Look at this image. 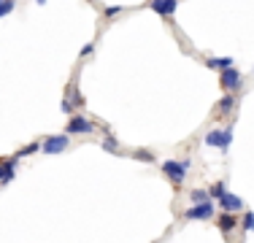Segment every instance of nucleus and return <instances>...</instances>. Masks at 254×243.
<instances>
[{"mask_svg": "<svg viewBox=\"0 0 254 243\" xmlns=\"http://www.w3.org/2000/svg\"><path fill=\"white\" fill-rule=\"evenodd\" d=\"M190 165H192V162L187 160V157H184V160H165V162H162V173L171 179L173 186H181V184H184V179H187Z\"/></svg>", "mask_w": 254, "mask_h": 243, "instance_id": "1", "label": "nucleus"}, {"mask_svg": "<svg viewBox=\"0 0 254 243\" xmlns=\"http://www.w3.org/2000/svg\"><path fill=\"white\" fill-rule=\"evenodd\" d=\"M68 146H70L68 132H65V135H49L44 143H41V151H44V154H63Z\"/></svg>", "mask_w": 254, "mask_h": 243, "instance_id": "2", "label": "nucleus"}, {"mask_svg": "<svg viewBox=\"0 0 254 243\" xmlns=\"http://www.w3.org/2000/svg\"><path fill=\"white\" fill-rule=\"evenodd\" d=\"M68 135H92L95 132V124L89 122L87 117H70L68 119V127H65Z\"/></svg>", "mask_w": 254, "mask_h": 243, "instance_id": "3", "label": "nucleus"}, {"mask_svg": "<svg viewBox=\"0 0 254 243\" xmlns=\"http://www.w3.org/2000/svg\"><path fill=\"white\" fill-rule=\"evenodd\" d=\"M241 81H244V78H241V73L235 70L233 65L219 73V84H222V89H225V92H238V89H241Z\"/></svg>", "mask_w": 254, "mask_h": 243, "instance_id": "4", "label": "nucleus"}, {"mask_svg": "<svg viewBox=\"0 0 254 243\" xmlns=\"http://www.w3.org/2000/svg\"><path fill=\"white\" fill-rule=\"evenodd\" d=\"M205 143L208 146H216V149H222V151H227L230 149V143H233V130H211L208 135H205Z\"/></svg>", "mask_w": 254, "mask_h": 243, "instance_id": "5", "label": "nucleus"}, {"mask_svg": "<svg viewBox=\"0 0 254 243\" xmlns=\"http://www.w3.org/2000/svg\"><path fill=\"white\" fill-rule=\"evenodd\" d=\"M214 200H205V203H192V208L187 211V219H214Z\"/></svg>", "mask_w": 254, "mask_h": 243, "instance_id": "6", "label": "nucleus"}, {"mask_svg": "<svg viewBox=\"0 0 254 243\" xmlns=\"http://www.w3.org/2000/svg\"><path fill=\"white\" fill-rule=\"evenodd\" d=\"M16 165H19V157H8V160L0 162V184H11L16 176Z\"/></svg>", "mask_w": 254, "mask_h": 243, "instance_id": "7", "label": "nucleus"}, {"mask_svg": "<svg viewBox=\"0 0 254 243\" xmlns=\"http://www.w3.org/2000/svg\"><path fill=\"white\" fill-rule=\"evenodd\" d=\"M216 227H219L222 235H230L235 227H238V219H235L233 211H222V214L216 216Z\"/></svg>", "mask_w": 254, "mask_h": 243, "instance_id": "8", "label": "nucleus"}, {"mask_svg": "<svg viewBox=\"0 0 254 243\" xmlns=\"http://www.w3.org/2000/svg\"><path fill=\"white\" fill-rule=\"evenodd\" d=\"M216 203H219V208H222V211H233V214L244 211V200H241L238 194H230V192H225L219 200H216Z\"/></svg>", "mask_w": 254, "mask_h": 243, "instance_id": "9", "label": "nucleus"}, {"mask_svg": "<svg viewBox=\"0 0 254 243\" xmlns=\"http://www.w3.org/2000/svg\"><path fill=\"white\" fill-rule=\"evenodd\" d=\"M176 5H179V0H152L149 8H152L154 14H160V16H173L176 14Z\"/></svg>", "mask_w": 254, "mask_h": 243, "instance_id": "10", "label": "nucleus"}, {"mask_svg": "<svg viewBox=\"0 0 254 243\" xmlns=\"http://www.w3.org/2000/svg\"><path fill=\"white\" fill-rule=\"evenodd\" d=\"M233 108H235V92H227L219 103H216V114H222V117H227Z\"/></svg>", "mask_w": 254, "mask_h": 243, "instance_id": "11", "label": "nucleus"}, {"mask_svg": "<svg viewBox=\"0 0 254 243\" xmlns=\"http://www.w3.org/2000/svg\"><path fill=\"white\" fill-rule=\"evenodd\" d=\"M233 65V57H208L205 60V68H211V70H225Z\"/></svg>", "mask_w": 254, "mask_h": 243, "instance_id": "12", "label": "nucleus"}, {"mask_svg": "<svg viewBox=\"0 0 254 243\" xmlns=\"http://www.w3.org/2000/svg\"><path fill=\"white\" fill-rule=\"evenodd\" d=\"M65 97H70V103H73V106H84V97H81V92H78L76 81L68 87V95H65Z\"/></svg>", "mask_w": 254, "mask_h": 243, "instance_id": "13", "label": "nucleus"}, {"mask_svg": "<svg viewBox=\"0 0 254 243\" xmlns=\"http://www.w3.org/2000/svg\"><path fill=\"white\" fill-rule=\"evenodd\" d=\"M241 230H244V233H252V230H254V211H246V214H244V219H241Z\"/></svg>", "mask_w": 254, "mask_h": 243, "instance_id": "14", "label": "nucleus"}, {"mask_svg": "<svg viewBox=\"0 0 254 243\" xmlns=\"http://www.w3.org/2000/svg\"><path fill=\"white\" fill-rule=\"evenodd\" d=\"M132 157H135L138 162H154V151H149V149H135Z\"/></svg>", "mask_w": 254, "mask_h": 243, "instance_id": "15", "label": "nucleus"}, {"mask_svg": "<svg viewBox=\"0 0 254 243\" xmlns=\"http://www.w3.org/2000/svg\"><path fill=\"white\" fill-rule=\"evenodd\" d=\"M190 200L192 203H205V200H211V194H208V189H192Z\"/></svg>", "mask_w": 254, "mask_h": 243, "instance_id": "16", "label": "nucleus"}, {"mask_svg": "<svg viewBox=\"0 0 254 243\" xmlns=\"http://www.w3.org/2000/svg\"><path fill=\"white\" fill-rule=\"evenodd\" d=\"M227 189H225V181H216V184L214 186H211V189H208V194H211V200H219L222 197V194H225Z\"/></svg>", "mask_w": 254, "mask_h": 243, "instance_id": "17", "label": "nucleus"}, {"mask_svg": "<svg viewBox=\"0 0 254 243\" xmlns=\"http://www.w3.org/2000/svg\"><path fill=\"white\" fill-rule=\"evenodd\" d=\"M14 8H16L14 0H0V19H3V16H8Z\"/></svg>", "mask_w": 254, "mask_h": 243, "instance_id": "18", "label": "nucleus"}, {"mask_svg": "<svg viewBox=\"0 0 254 243\" xmlns=\"http://www.w3.org/2000/svg\"><path fill=\"white\" fill-rule=\"evenodd\" d=\"M103 149H106V151H119V141L114 135H106V138H103Z\"/></svg>", "mask_w": 254, "mask_h": 243, "instance_id": "19", "label": "nucleus"}, {"mask_svg": "<svg viewBox=\"0 0 254 243\" xmlns=\"http://www.w3.org/2000/svg\"><path fill=\"white\" fill-rule=\"evenodd\" d=\"M38 149H41V143H27L25 149H22L19 154H16V157H19V160H22V157H27V154H35V151H38Z\"/></svg>", "mask_w": 254, "mask_h": 243, "instance_id": "20", "label": "nucleus"}, {"mask_svg": "<svg viewBox=\"0 0 254 243\" xmlns=\"http://www.w3.org/2000/svg\"><path fill=\"white\" fill-rule=\"evenodd\" d=\"M122 11H125V5H108V8L103 11V16H108V19H111V16L122 14Z\"/></svg>", "mask_w": 254, "mask_h": 243, "instance_id": "21", "label": "nucleus"}, {"mask_svg": "<svg viewBox=\"0 0 254 243\" xmlns=\"http://www.w3.org/2000/svg\"><path fill=\"white\" fill-rule=\"evenodd\" d=\"M60 111H63V114H73V103H70V97H63V100H60Z\"/></svg>", "mask_w": 254, "mask_h": 243, "instance_id": "22", "label": "nucleus"}, {"mask_svg": "<svg viewBox=\"0 0 254 243\" xmlns=\"http://www.w3.org/2000/svg\"><path fill=\"white\" fill-rule=\"evenodd\" d=\"M92 52H95V44H87V46H81V60H84V57H92Z\"/></svg>", "mask_w": 254, "mask_h": 243, "instance_id": "23", "label": "nucleus"}, {"mask_svg": "<svg viewBox=\"0 0 254 243\" xmlns=\"http://www.w3.org/2000/svg\"><path fill=\"white\" fill-rule=\"evenodd\" d=\"M33 3H35V5H46V0H33Z\"/></svg>", "mask_w": 254, "mask_h": 243, "instance_id": "24", "label": "nucleus"}, {"mask_svg": "<svg viewBox=\"0 0 254 243\" xmlns=\"http://www.w3.org/2000/svg\"><path fill=\"white\" fill-rule=\"evenodd\" d=\"M87 3H92V0H87Z\"/></svg>", "mask_w": 254, "mask_h": 243, "instance_id": "25", "label": "nucleus"}]
</instances>
